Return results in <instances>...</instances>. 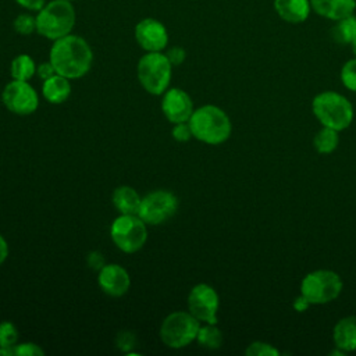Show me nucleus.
Returning a JSON list of instances; mask_svg holds the SVG:
<instances>
[{
  "mask_svg": "<svg viewBox=\"0 0 356 356\" xmlns=\"http://www.w3.org/2000/svg\"><path fill=\"white\" fill-rule=\"evenodd\" d=\"M339 145V135L338 131L323 127L318 129L313 138V146L320 154H328L332 153Z\"/></svg>",
  "mask_w": 356,
  "mask_h": 356,
  "instance_id": "nucleus-22",
  "label": "nucleus"
},
{
  "mask_svg": "<svg viewBox=\"0 0 356 356\" xmlns=\"http://www.w3.org/2000/svg\"><path fill=\"white\" fill-rule=\"evenodd\" d=\"M13 352L17 356H43L44 355V350L35 342L17 343L13 348Z\"/></svg>",
  "mask_w": 356,
  "mask_h": 356,
  "instance_id": "nucleus-28",
  "label": "nucleus"
},
{
  "mask_svg": "<svg viewBox=\"0 0 356 356\" xmlns=\"http://www.w3.org/2000/svg\"><path fill=\"white\" fill-rule=\"evenodd\" d=\"M19 7H22L25 11L38 13L49 0H14Z\"/></svg>",
  "mask_w": 356,
  "mask_h": 356,
  "instance_id": "nucleus-32",
  "label": "nucleus"
},
{
  "mask_svg": "<svg viewBox=\"0 0 356 356\" xmlns=\"http://www.w3.org/2000/svg\"><path fill=\"white\" fill-rule=\"evenodd\" d=\"M245 353L248 356H277V355H280V350L277 348H274L271 343L254 341L246 348Z\"/></svg>",
  "mask_w": 356,
  "mask_h": 356,
  "instance_id": "nucleus-27",
  "label": "nucleus"
},
{
  "mask_svg": "<svg viewBox=\"0 0 356 356\" xmlns=\"http://www.w3.org/2000/svg\"><path fill=\"white\" fill-rule=\"evenodd\" d=\"M146 222L138 214H120L110 227L114 245L124 253H135L143 248L147 239Z\"/></svg>",
  "mask_w": 356,
  "mask_h": 356,
  "instance_id": "nucleus-8",
  "label": "nucleus"
},
{
  "mask_svg": "<svg viewBox=\"0 0 356 356\" xmlns=\"http://www.w3.org/2000/svg\"><path fill=\"white\" fill-rule=\"evenodd\" d=\"M196 341L206 349H218L222 343V334L216 324L204 323V325H200L199 328Z\"/></svg>",
  "mask_w": 356,
  "mask_h": 356,
  "instance_id": "nucleus-23",
  "label": "nucleus"
},
{
  "mask_svg": "<svg viewBox=\"0 0 356 356\" xmlns=\"http://www.w3.org/2000/svg\"><path fill=\"white\" fill-rule=\"evenodd\" d=\"M136 75L147 93L159 96L170 86L172 64L163 51H146L138 61Z\"/></svg>",
  "mask_w": 356,
  "mask_h": 356,
  "instance_id": "nucleus-5",
  "label": "nucleus"
},
{
  "mask_svg": "<svg viewBox=\"0 0 356 356\" xmlns=\"http://www.w3.org/2000/svg\"><path fill=\"white\" fill-rule=\"evenodd\" d=\"M36 63L29 54H18L13 58L10 65V74L13 79L29 81L36 74Z\"/></svg>",
  "mask_w": 356,
  "mask_h": 356,
  "instance_id": "nucleus-21",
  "label": "nucleus"
},
{
  "mask_svg": "<svg viewBox=\"0 0 356 356\" xmlns=\"http://www.w3.org/2000/svg\"><path fill=\"white\" fill-rule=\"evenodd\" d=\"M349 46H350V49H352V53H353V56L356 57V36L353 38V40L350 42V44H349Z\"/></svg>",
  "mask_w": 356,
  "mask_h": 356,
  "instance_id": "nucleus-38",
  "label": "nucleus"
},
{
  "mask_svg": "<svg viewBox=\"0 0 356 356\" xmlns=\"http://www.w3.org/2000/svg\"><path fill=\"white\" fill-rule=\"evenodd\" d=\"M54 74H57V72H56L53 64L50 63V60H49V61H44V63H40V64L36 67V75H38L42 81H44V79L53 76Z\"/></svg>",
  "mask_w": 356,
  "mask_h": 356,
  "instance_id": "nucleus-33",
  "label": "nucleus"
},
{
  "mask_svg": "<svg viewBox=\"0 0 356 356\" xmlns=\"http://www.w3.org/2000/svg\"><path fill=\"white\" fill-rule=\"evenodd\" d=\"M309 306H312V303H310L302 293H300L299 296H296L295 300H293V309H295L296 312H299V313L307 310Z\"/></svg>",
  "mask_w": 356,
  "mask_h": 356,
  "instance_id": "nucleus-35",
  "label": "nucleus"
},
{
  "mask_svg": "<svg viewBox=\"0 0 356 356\" xmlns=\"http://www.w3.org/2000/svg\"><path fill=\"white\" fill-rule=\"evenodd\" d=\"M220 298L217 291L209 284L195 285L188 295V310L200 323L217 324Z\"/></svg>",
  "mask_w": 356,
  "mask_h": 356,
  "instance_id": "nucleus-11",
  "label": "nucleus"
},
{
  "mask_svg": "<svg viewBox=\"0 0 356 356\" xmlns=\"http://www.w3.org/2000/svg\"><path fill=\"white\" fill-rule=\"evenodd\" d=\"M18 341V330L11 321L0 323V346L13 349Z\"/></svg>",
  "mask_w": 356,
  "mask_h": 356,
  "instance_id": "nucleus-25",
  "label": "nucleus"
},
{
  "mask_svg": "<svg viewBox=\"0 0 356 356\" xmlns=\"http://www.w3.org/2000/svg\"><path fill=\"white\" fill-rule=\"evenodd\" d=\"M75 22V7L68 0H50L36 13V32L51 42L72 33Z\"/></svg>",
  "mask_w": 356,
  "mask_h": 356,
  "instance_id": "nucleus-3",
  "label": "nucleus"
},
{
  "mask_svg": "<svg viewBox=\"0 0 356 356\" xmlns=\"http://www.w3.org/2000/svg\"><path fill=\"white\" fill-rule=\"evenodd\" d=\"M332 339L335 348L343 353L356 350V314H350L338 320L332 328Z\"/></svg>",
  "mask_w": 356,
  "mask_h": 356,
  "instance_id": "nucleus-17",
  "label": "nucleus"
},
{
  "mask_svg": "<svg viewBox=\"0 0 356 356\" xmlns=\"http://www.w3.org/2000/svg\"><path fill=\"white\" fill-rule=\"evenodd\" d=\"M161 111L172 124L186 122L193 113V103L185 90L179 88H168L163 93Z\"/></svg>",
  "mask_w": 356,
  "mask_h": 356,
  "instance_id": "nucleus-13",
  "label": "nucleus"
},
{
  "mask_svg": "<svg viewBox=\"0 0 356 356\" xmlns=\"http://www.w3.org/2000/svg\"><path fill=\"white\" fill-rule=\"evenodd\" d=\"M273 8L288 24H302L312 13L310 0H273Z\"/></svg>",
  "mask_w": 356,
  "mask_h": 356,
  "instance_id": "nucleus-16",
  "label": "nucleus"
},
{
  "mask_svg": "<svg viewBox=\"0 0 356 356\" xmlns=\"http://www.w3.org/2000/svg\"><path fill=\"white\" fill-rule=\"evenodd\" d=\"M14 352L13 349H8V348H3L0 346V356H13Z\"/></svg>",
  "mask_w": 356,
  "mask_h": 356,
  "instance_id": "nucleus-37",
  "label": "nucleus"
},
{
  "mask_svg": "<svg viewBox=\"0 0 356 356\" xmlns=\"http://www.w3.org/2000/svg\"><path fill=\"white\" fill-rule=\"evenodd\" d=\"M136 43L145 51H163L168 44V31L165 25L153 18H142L134 29Z\"/></svg>",
  "mask_w": 356,
  "mask_h": 356,
  "instance_id": "nucleus-12",
  "label": "nucleus"
},
{
  "mask_svg": "<svg viewBox=\"0 0 356 356\" xmlns=\"http://www.w3.org/2000/svg\"><path fill=\"white\" fill-rule=\"evenodd\" d=\"M165 56H167V58L170 60V63L172 64V67H177V65H181V64L185 61V58H186V51H185V49L181 47V46H172V47H170V49L167 50Z\"/></svg>",
  "mask_w": 356,
  "mask_h": 356,
  "instance_id": "nucleus-31",
  "label": "nucleus"
},
{
  "mask_svg": "<svg viewBox=\"0 0 356 356\" xmlns=\"http://www.w3.org/2000/svg\"><path fill=\"white\" fill-rule=\"evenodd\" d=\"M3 104L17 115H29L39 107L38 92L28 81L13 79L1 92Z\"/></svg>",
  "mask_w": 356,
  "mask_h": 356,
  "instance_id": "nucleus-10",
  "label": "nucleus"
},
{
  "mask_svg": "<svg viewBox=\"0 0 356 356\" xmlns=\"http://www.w3.org/2000/svg\"><path fill=\"white\" fill-rule=\"evenodd\" d=\"M49 60L57 74L68 79H78L92 68L93 51L86 39L70 33L53 42Z\"/></svg>",
  "mask_w": 356,
  "mask_h": 356,
  "instance_id": "nucleus-1",
  "label": "nucleus"
},
{
  "mask_svg": "<svg viewBox=\"0 0 356 356\" xmlns=\"http://www.w3.org/2000/svg\"><path fill=\"white\" fill-rule=\"evenodd\" d=\"M331 39L338 44H350L356 36V15H348L342 19L335 21L334 26L330 31Z\"/></svg>",
  "mask_w": 356,
  "mask_h": 356,
  "instance_id": "nucleus-20",
  "label": "nucleus"
},
{
  "mask_svg": "<svg viewBox=\"0 0 356 356\" xmlns=\"http://www.w3.org/2000/svg\"><path fill=\"white\" fill-rule=\"evenodd\" d=\"M13 28L19 35H32L33 32H36V15H32L31 11L21 13L14 18Z\"/></svg>",
  "mask_w": 356,
  "mask_h": 356,
  "instance_id": "nucleus-24",
  "label": "nucleus"
},
{
  "mask_svg": "<svg viewBox=\"0 0 356 356\" xmlns=\"http://www.w3.org/2000/svg\"><path fill=\"white\" fill-rule=\"evenodd\" d=\"M68 1H72V3H74V1H75V0H68Z\"/></svg>",
  "mask_w": 356,
  "mask_h": 356,
  "instance_id": "nucleus-39",
  "label": "nucleus"
},
{
  "mask_svg": "<svg viewBox=\"0 0 356 356\" xmlns=\"http://www.w3.org/2000/svg\"><path fill=\"white\" fill-rule=\"evenodd\" d=\"M342 288L343 282L339 274L327 268L307 273L300 282V293L312 305H325L335 300Z\"/></svg>",
  "mask_w": 356,
  "mask_h": 356,
  "instance_id": "nucleus-6",
  "label": "nucleus"
},
{
  "mask_svg": "<svg viewBox=\"0 0 356 356\" xmlns=\"http://www.w3.org/2000/svg\"><path fill=\"white\" fill-rule=\"evenodd\" d=\"M312 111L323 127L335 131L346 129L353 121V106L341 93L324 90L317 93L312 100Z\"/></svg>",
  "mask_w": 356,
  "mask_h": 356,
  "instance_id": "nucleus-4",
  "label": "nucleus"
},
{
  "mask_svg": "<svg viewBox=\"0 0 356 356\" xmlns=\"http://www.w3.org/2000/svg\"><path fill=\"white\" fill-rule=\"evenodd\" d=\"M200 321L189 312H172L160 325V339L171 349H181L197 337Z\"/></svg>",
  "mask_w": 356,
  "mask_h": 356,
  "instance_id": "nucleus-7",
  "label": "nucleus"
},
{
  "mask_svg": "<svg viewBox=\"0 0 356 356\" xmlns=\"http://www.w3.org/2000/svg\"><path fill=\"white\" fill-rule=\"evenodd\" d=\"M178 210V197L164 189H157L142 197L138 216L147 225H160Z\"/></svg>",
  "mask_w": 356,
  "mask_h": 356,
  "instance_id": "nucleus-9",
  "label": "nucleus"
},
{
  "mask_svg": "<svg viewBox=\"0 0 356 356\" xmlns=\"http://www.w3.org/2000/svg\"><path fill=\"white\" fill-rule=\"evenodd\" d=\"M136 343V338L132 332L129 331H124V332H120L118 337H117V345L118 348L122 350V352H128L131 353L132 348L135 346Z\"/></svg>",
  "mask_w": 356,
  "mask_h": 356,
  "instance_id": "nucleus-30",
  "label": "nucleus"
},
{
  "mask_svg": "<svg viewBox=\"0 0 356 356\" xmlns=\"http://www.w3.org/2000/svg\"><path fill=\"white\" fill-rule=\"evenodd\" d=\"M188 122L193 138L206 145H221L232 132L228 114L214 104H204L193 110Z\"/></svg>",
  "mask_w": 356,
  "mask_h": 356,
  "instance_id": "nucleus-2",
  "label": "nucleus"
},
{
  "mask_svg": "<svg viewBox=\"0 0 356 356\" xmlns=\"http://www.w3.org/2000/svg\"><path fill=\"white\" fill-rule=\"evenodd\" d=\"M342 85L350 92H356V57L348 60L339 72Z\"/></svg>",
  "mask_w": 356,
  "mask_h": 356,
  "instance_id": "nucleus-26",
  "label": "nucleus"
},
{
  "mask_svg": "<svg viewBox=\"0 0 356 356\" xmlns=\"http://www.w3.org/2000/svg\"><path fill=\"white\" fill-rule=\"evenodd\" d=\"M111 200L120 214H138L142 197L132 186L122 185L114 189Z\"/></svg>",
  "mask_w": 356,
  "mask_h": 356,
  "instance_id": "nucleus-19",
  "label": "nucleus"
},
{
  "mask_svg": "<svg viewBox=\"0 0 356 356\" xmlns=\"http://www.w3.org/2000/svg\"><path fill=\"white\" fill-rule=\"evenodd\" d=\"M310 6L313 13L334 22L356 11V0H310Z\"/></svg>",
  "mask_w": 356,
  "mask_h": 356,
  "instance_id": "nucleus-15",
  "label": "nucleus"
},
{
  "mask_svg": "<svg viewBox=\"0 0 356 356\" xmlns=\"http://www.w3.org/2000/svg\"><path fill=\"white\" fill-rule=\"evenodd\" d=\"M106 263H104V259H103V256H102V253L100 252H90L89 254H88V266L90 267V268H93V270H100L103 266H104Z\"/></svg>",
  "mask_w": 356,
  "mask_h": 356,
  "instance_id": "nucleus-34",
  "label": "nucleus"
},
{
  "mask_svg": "<svg viewBox=\"0 0 356 356\" xmlns=\"http://www.w3.org/2000/svg\"><path fill=\"white\" fill-rule=\"evenodd\" d=\"M97 284L106 295L120 298L128 292L131 286V277L122 266L108 263L99 270Z\"/></svg>",
  "mask_w": 356,
  "mask_h": 356,
  "instance_id": "nucleus-14",
  "label": "nucleus"
},
{
  "mask_svg": "<svg viewBox=\"0 0 356 356\" xmlns=\"http://www.w3.org/2000/svg\"><path fill=\"white\" fill-rule=\"evenodd\" d=\"M171 135L175 140L178 142H186L189 140L193 135H192V129H191V125L189 122H178V124H174V128L171 131Z\"/></svg>",
  "mask_w": 356,
  "mask_h": 356,
  "instance_id": "nucleus-29",
  "label": "nucleus"
},
{
  "mask_svg": "<svg viewBox=\"0 0 356 356\" xmlns=\"http://www.w3.org/2000/svg\"><path fill=\"white\" fill-rule=\"evenodd\" d=\"M7 256H8V243L0 234V264L6 261Z\"/></svg>",
  "mask_w": 356,
  "mask_h": 356,
  "instance_id": "nucleus-36",
  "label": "nucleus"
},
{
  "mask_svg": "<svg viewBox=\"0 0 356 356\" xmlns=\"http://www.w3.org/2000/svg\"><path fill=\"white\" fill-rule=\"evenodd\" d=\"M70 81L71 79H68L60 74H54L53 76L44 79L43 85H42L43 97L51 104L64 103L71 95Z\"/></svg>",
  "mask_w": 356,
  "mask_h": 356,
  "instance_id": "nucleus-18",
  "label": "nucleus"
}]
</instances>
